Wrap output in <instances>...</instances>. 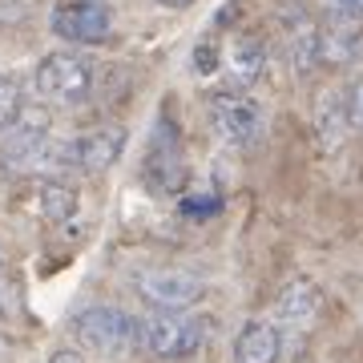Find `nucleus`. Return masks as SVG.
Returning <instances> with one entry per match:
<instances>
[{"label":"nucleus","mask_w":363,"mask_h":363,"mask_svg":"<svg viewBox=\"0 0 363 363\" xmlns=\"http://www.w3.org/2000/svg\"><path fill=\"white\" fill-rule=\"evenodd\" d=\"M73 339L85 351H97L105 359H121V355L142 347V319H133L121 307L93 303V307L73 315Z\"/></svg>","instance_id":"obj_1"},{"label":"nucleus","mask_w":363,"mask_h":363,"mask_svg":"<svg viewBox=\"0 0 363 363\" xmlns=\"http://www.w3.org/2000/svg\"><path fill=\"white\" fill-rule=\"evenodd\" d=\"M49 125L52 121L40 105H25L21 117L0 133V166L13 174H33L45 162H57V138Z\"/></svg>","instance_id":"obj_2"},{"label":"nucleus","mask_w":363,"mask_h":363,"mask_svg":"<svg viewBox=\"0 0 363 363\" xmlns=\"http://www.w3.org/2000/svg\"><path fill=\"white\" fill-rule=\"evenodd\" d=\"M210 343V319L194 311H157L142 319V351L157 359H190Z\"/></svg>","instance_id":"obj_3"},{"label":"nucleus","mask_w":363,"mask_h":363,"mask_svg":"<svg viewBox=\"0 0 363 363\" xmlns=\"http://www.w3.org/2000/svg\"><path fill=\"white\" fill-rule=\"evenodd\" d=\"M93 81H97V69L85 52H49L40 57L37 73H33V85L45 101L52 105H81L93 93Z\"/></svg>","instance_id":"obj_4"},{"label":"nucleus","mask_w":363,"mask_h":363,"mask_svg":"<svg viewBox=\"0 0 363 363\" xmlns=\"http://www.w3.org/2000/svg\"><path fill=\"white\" fill-rule=\"evenodd\" d=\"M206 117H210V130L218 133L226 145H234V150L255 145L262 138V130H267V109L250 93L214 89L206 97Z\"/></svg>","instance_id":"obj_5"},{"label":"nucleus","mask_w":363,"mask_h":363,"mask_svg":"<svg viewBox=\"0 0 363 363\" xmlns=\"http://www.w3.org/2000/svg\"><path fill=\"white\" fill-rule=\"evenodd\" d=\"M125 142H130L125 125H97V130L73 133V138L57 142V166L81 169V174H101L125 154Z\"/></svg>","instance_id":"obj_6"},{"label":"nucleus","mask_w":363,"mask_h":363,"mask_svg":"<svg viewBox=\"0 0 363 363\" xmlns=\"http://www.w3.org/2000/svg\"><path fill=\"white\" fill-rule=\"evenodd\" d=\"M279 28H283V52L298 77H307L315 65H323V25L311 16L307 4L283 0L279 4Z\"/></svg>","instance_id":"obj_7"},{"label":"nucleus","mask_w":363,"mask_h":363,"mask_svg":"<svg viewBox=\"0 0 363 363\" xmlns=\"http://www.w3.org/2000/svg\"><path fill=\"white\" fill-rule=\"evenodd\" d=\"M133 291L157 307V311H190L198 298L206 295V283L190 271H178V267H150V271L133 274Z\"/></svg>","instance_id":"obj_8"},{"label":"nucleus","mask_w":363,"mask_h":363,"mask_svg":"<svg viewBox=\"0 0 363 363\" xmlns=\"http://www.w3.org/2000/svg\"><path fill=\"white\" fill-rule=\"evenodd\" d=\"M52 33L73 45H105L113 33V16L101 0H57L49 16Z\"/></svg>","instance_id":"obj_9"},{"label":"nucleus","mask_w":363,"mask_h":363,"mask_svg":"<svg viewBox=\"0 0 363 363\" xmlns=\"http://www.w3.org/2000/svg\"><path fill=\"white\" fill-rule=\"evenodd\" d=\"M142 182H145V190H150V194H157V198L178 194L182 182H186V154H182L178 133L169 130V125H162V130L154 133L150 150H145Z\"/></svg>","instance_id":"obj_10"},{"label":"nucleus","mask_w":363,"mask_h":363,"mask_svg":"<svg viewBox=\"0 0 363 363\" xmlns=\"http://www.w3.org/2000/svg\"><path fill=\"white\" fill-rule=\"evenodd\" d=\"M21 210L33 214L37 222H69L77 214V190H69L57 178H33L28 190L21 194Z\"/></svg>","instance_id":"obj_11"},{"label":"nucleus","mask_w":363,"mask_h":363,"mask_svg":"<svg viewBox=\"0 0 363 363\" xmlns=\"http://www.w3.org/2000/svg\"><path fill=\"white\" fill-rule=\"evenodd\" d=\"M279 323L291 327V331H311L323 315V291L311 283V279H291V283L279 291Z\"/></svg>","instance_id":"obj_12"},{"label":"nucleus","mask_w":363,"mask_h":363,"mask_svg":"<svg viewBox=\"0 0 363 363\" xmlns=\"http://www.w3.org/2000/svg\"><path fill=\"white\" fill-rule=\"evenodd\" d=\"M226 61V93H247L250 85H259V77L267 73V40L262 37H238L234 49L222 57Z\"/></svg>","instance_id":"obj_13"},{"label":"nucleus","mask_w":363,"mask_h":363,"mask_svg":"<svg viewBox=\"0 0 363 363\" xmlns=\"http://www.w3.org/2000/svg\"><path fill=\"white\" fill-rule=\"evenodd\" d=\"M363 52V21L359 16L335 13L323 16V65H351Z\"/></svg>","instance_id":"obj_14"},{"label":"nucleus","mask_w":363,"mask_h":363,"mask_svg":"<svg viewBox=\"0 0 363 363\" xmlns=\"http://www.w3.org/2000/svg\"><path fill=\"white\" fill-rule=\"evenodd\" d=\"M283 331L271 319H250L234 339V363H279Z\"/></svg>","instance_id":"obj_15"},{"label":"nucleus","mask_w":363,"mask_h":363,"mask_svg":"<svg viewBox=\"0 0 363 363\" xmlns=\"http://www.w3.org/2000/svg\"><path fill=\"white\" fill-rule=\"evenodd\" d=\"M351 121H347V105H343V93H323L319 105H315V145L319 154H335L343 138H347Z\"/></svg>","instance_id":"obj_16"},{"label":"nucleus","mask_w":363,"mask_h":363,"mask_svg":"<svg viewBox=\"0 0 363 363\" xmlns=\"http://www.w3.org/2000/svg\"><path fill=\"white\" fill-rule=\"evenodd\" d=\"M25 109V97H21V81L13 73H0V133L13 125Z\"/></svg>","instance_id":"obj_17"},{"label":"nucleus","mask_w":363,"mask_h":363,"mask_svg":"<svg viewBox=\"0 0 363 363\" xmlns=\"http://www.w3.org/2000/svg\"><path fill=\"white\" fill-rule=\"evenodd\" d=\"M343 105H347V121L351 130H363V77H355L343 93Z\"/></svg>","instance_id":"obj_18"},{"label":"nucleus","mask_w":363,"mask_h":363,"mask_svg":"<svg viewBox=\"0 0 363 363\" xmlns=\"http://www.w3.org/2000/svg\"><path fill=\"white\" fill-rule=\"evenodd\" d=\"M218 69V40H206L194 49V73H214Z\"/></svg>","instance_id":"obj_19"},{"label":"nucleus","mask_w":363,"mask_h":363,"mask_svg":"<svg viewBox=\"0 0 363 363\" xmlns=\"http://www.w3.org/2000/svg\"><path fill=\"white\" fill-rule=\"evenodd\" d=\"M49 363H85V359H81L77 351H69V347H61V351H52V355H49Z\"/></svg>","instance_id":"obj_20"},{"label":"nucleus","mask_w":363,"mask_h":363,"mask_svg":"<svg viewBox=\"0 0 363 363\" xmlns=\"http://www.w3.org/2000/svg\"><path fill=\"white\" fill-rule=\"evenodd\" d=\"M335 9H343V13H351V16L363 21V0H335Z\"/></svg>","instance_id":"obj_21"},{"label":"nucleus","mask_w":363,"mask_h":363,"mask_svg":"<svg viewBox=\"0 0 363 363\" xmlns=\"http://www.w3.org/2000/svg\"><path fill=\"white\" fill-rule=\"evenodd\" d=\"M157 4H166V9H186V4H194V0H157Z\"/></svg>","instance_id":"obj_22"},{"label":"nucleus","mask_w":363,"mask_h":363,"mask_svg":"<svg viewBox=\"0 0 363 363\" xmlns=\"http://www.w3.org/2000/svg\"><path fill=\"white\" fill-rule=\"evenodd\" d=\"M9 359V343H4V335H0V363Z\"/></svg>","instance_id":"obj_23"},{"label":"nucleus","mask_w":363,"mask_h":363,"mask_svg":"<svg viewBox=\"0 0 363 363\" xmlns=\"http://www.w3.org/2000/svg\"><path fill=\"white\" fill-rule=\"evenodd\" d=\"M0 267H4V259H0Z\"/></svg>","instance_id":"obj_24"}]
</instances>
